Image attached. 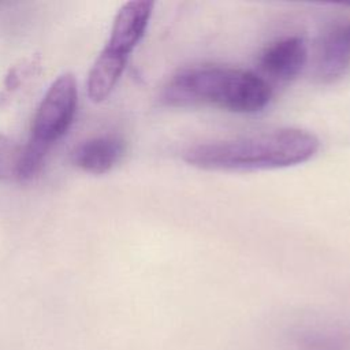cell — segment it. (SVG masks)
Masks as SVG:
<instances>
[{
  "label": "cell",
  "mask_w": 350,
  "mask_h": 350,
  "mask_svg": "<svg viewBox=\"0 0 350 350\" xmlns=\"http://www.w3.org/2000/svg\"><path fill=\"white\" fill-rule=\"evenodd\" d=\"M78 104V88L72 74L59 75L45 92L31 123L30 138L52 146L70 129Z\"/></svg>",
  "instance_id": "cell-3"
},
{
  "label": "cell",
  "mask_w": 350,
  "mask_h": 350,
  "mask_svg": "<svg viewBox=\"0 0 350 350\" xmlns=\"http://www.w3.org/2000/svg\"><path fill=\"white\" fill-rule=\"evenodd\" d=\"M272 98L262 77L226 66L201 64L176 71L164 85L160 101L167 107L212 105L235 113H254Z\"/></svg>",
  "instance_id": "cell-2"
},
{
  "label": "cell",
  "mask_w": 350,
  "mask_h": 350,
  "mask_svg": "<svg viewBox=\"0 0 350 350\" xmlns=\"http://www.w3.org/2000/svg\"><path fill=\"white\" fill-rule=\"evenodd\" d=\"M153 7L154 4L146 0L124 3L113 19L105 48L129 57L148 29Z\"/></svg>",
  "instance_id": "cell-6"
},
{
  "label": "cell",
  "mask_w": 350,
  "mask_h": 350,
  "mask_svg": "<svg viewBox=\"0 0 350 350\" xmlns=\"http://www.w3.org/2000/svg\"><path fill=\"white\" fill-rule=\"evenodd\" d=\"M306 60L308 46L304 38L288 36L264 48L258 56V68L275 82H288L302 71Z\"/></svg>",
  "instance_id": "cell-5"
},
{
  "label": "cell",
  "mask_w": 350,
  "mask_h": 350,
  "mask_svg": "<svg viewBox=\"0 0 350 350\" xmlns=\"http://www.w3.org/2000/svg\"><path fill=\"white\" fill-rule=\"evenodd\" d=\"M51 146L29 138L27 144L21 148L18 168H16V178L19 180H29L33 179L44 165L45 157Z\"/></svg>",
  "instance_id": "cell-9"
},
{
  "label": "cell",
  "mask_w": 350,
  "mask_h": 350,
  "mask_svg": "<svg viewBox=\"0 0 350 350\" xmlns=\"http://www.w3.org/2000/svg\"><path fill=\"white\" fill-rule=\"evenodd\" d=\"M21 148L0 134V180L16 178Z\"/></svg>",
  "instance_id": "cell-10"
},
{
  "label": "cell",
  "mask_w": 350,
  "mask_h": 350,
  "mask_svg": "<svg viewBox=\"0 0 350 350\" xmlns=\"http://www.w3.org/2000/svg\"><path fill=\"white\" fill-rule=\"evenodd\" d=\"M350 68V19L336 22L323 36L314 60V77L321 83L339 81Z\"/></svg>",
  "instance_id": "cell-4"
},
{
  "label": "cell",
  "mask_w": 350,
  "mask_h": 350,
  "mask_svg": "<svg viewBox=\"0 0 350 350\" xmlns=\"http://www.w3.org/2000/svg\"><path fill=\"white\" fill-rule=\"evenodd\" d=\"M127 59L129 57L108 48H104L98 53L89 71L86 82L88 94L92 101L101 103L111 94L124 71Z\"/></svg>",
  "instance_id": "cell-8"
},
{
  "label": "cell",
  "mask_w": 350,
  "mask_h": 350,
  "mask_svg": "<svg viewBox=\"0 0 350 350\" xmlns=\"http://www.w3.org/2000/svg\"><path fill=\"white\" fill-rule=\"evenodd\" d=\"M319 148L320 141L313 133L286 127L193 145L183 152V160L205 171H269L306 163Z\"/></svg>",
  "instance_id": "cell-1"
},
{
  "label": "cell",
  "mask_w": 350,
  "mask_h": 350,
  "mask_svg": "<svg viewBox=\"0 0 350 350\" xmlns=\"http://www.w3.org/2000/svg\"><path fill=\"white\" fill-rule=\"evenodd\" d=\"M124 144L115 135H97L79 142L71 154L72 163L85 172L101 175L111 171L122 159Z\"/></svg>",
  "instance_id": "cell-7"
}]
</instances>
